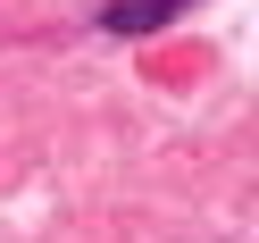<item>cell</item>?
<instances>
[{"instance_id":"6da1fadb","label":"cell","mask_w":259,"mask_h":243,"mask_svg":"<svg viewBox=\"0 0 259 243\" xmlns=\"http://www.w3.org/2000/svg\"><path fill=\"white\" fill-rule=\"evenodd\" d=\"M184 0H109L101 9V34H151V25H167Z\"/></svg>"}]
</instances>
